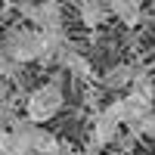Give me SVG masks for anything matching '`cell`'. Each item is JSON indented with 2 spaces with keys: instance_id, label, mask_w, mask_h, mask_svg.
I'll list each match as a JSON object with an SVG mask.
<instances>
[{
  "instance_id": "6",
  "label": "cell",
  "mask_w": 155,
  "mask_h": 155,
  "mask_svg": "<svg viewBox=\"0 0 155 155\" xmlns=\"http://www.w3.org/2000/svg\"><path fill=\"white\" fill-rule=\"evenodd\" d=\"M118 134H121V124H115L109 115H96V121H93V130H90V146L93 149H109L115 140H118Z\"/></svg>"
},
{
  "instance_id": "9",
  "label": "cell",
  "mask_w": 155,
  "mask_h": 155,
  "mask_svg": "<svg viewBox=\"0 0 155 155\" xmlns=\"http://www.w3.org/2000/svg\"><path fill=\"white\" fill-rule=\"evenodd\" d=\"M78 16L87 28H99L106 25L109 19V9H106V0H78Z\"/></svg>"
},
{
  "instance_id": "4",
  "label": "cell",
  "mask_w": 155,
  "mask_h": 155,
  "mask_svg": "<svg viewBox=\"0 0 155 155\" xmlns=\"http://www.w3.org/2000/svg\"><path fill=\"white\" fill-rule=\"evenodd\" d=\"M19 16L25 22H31V28H37L41 34H59L62 28V3L59 0H41V3H31V0H22L16 3Z\"/></svg>"
},
{
  "instance_id": "12",
  "label": "cell",
  "mask_w": 155,
  "mask_h": 155,
  "mask_svg": "<svg viewBox=\"0 0 155 155\" xmlns=\"http://www.w3.org/2000/svg\"><path fill=\"white\" fill-rule=\"evenodd\" d=\"M130 130H137L140 137H149V140H155V112H149L146 118H140Z\"/></svg>"
},
{
  "instance_id": "16",
  "label": "cell",
  "mask_w": 155,
  "mask_h": 155,
  "mask_svg": "<svg viewBox=\"0 0 155 155\" xmlns=\"http://www.w3.org/2000/svg\"><path fill=\"white\" fill-rule=\"evenodd\" d=\"M109 155H121V152H118V149H115V152H109Z\"/></svg>"
},
{
  "instance_id": "8",
  "label": "cell",
  "mask_w": 155,
  "mask_h": 155,
  "mask_svg": "<svg viewBox=\"0 0 155 155\" xmlns=\"http://www.w3.org/2000/svg\"><path fill=\"white\" fill-rule=\"evenodd\" d=\"M140 65H134V62H118V65H112L106 74H102V87L106 90H121V87H130L134 78H137Z\"/></svg>"
},
{
  "instance_id": "11",
  "label": "cell",
  "mask_w": 155,
  "mask_h": 155,
  "mask_svg": "<svg viewBox=\"0 0 155 155\" xmlns=\"http://www.w3.org/2000/svg\"><path fill=\"white\" fill-rule=\"evenodd\" d=\"M22 65H16V62H9L6 56V47H3V37H0V81H9V78H16Z\"/></svg>"
},
{
  "instance_id": "17",
  "label": "cell",
  "mask_w": 155,
  "mask_h": 155,
  "mask_svg": "<svg viewBox=\"0 0 155 155\" xmlns=\"http://www.w3.org/2000/svg\"><path fill=\"white\" fill-rule=\"evenodd\" d=\"M9 3H22V0H9Z\"/></svg>"
},
{
  "instance_id": "15",
  "label": "cell",
  "mask_w": 155,
  "mask_h": 155,
  "mask_svg": "<svg viewBox=\"0 0 155 155\" xmlns=\"http://www.w3.org/2000/svg\"><path fill=\"white\" fill-rule=\"evenodd\" d=\"M12 99V90H9V81H0V106H9Z\"/></svg>"
},
{
  "instance_id": "10",
  "label": "cell",
  "mask_w": 155,
  "mask_h": 155,
  "mask_svg": "<svg viewBox=\"0 0 155 155\" xmlns=\"http://www.w3.org/2000/svg\"><path fill=\"white\" fill-rule=\"evenodd\" d=\"M130 93L146 96V99L155 102V81H152V74H149L146 65H140V71H137V78H134V84H130Z\"/></svg>"
},
{
  "instance_id": "7",
  "label": "cell",
  "mask_w": 155,
  "mask_h": 155,
  "mask_svg": "<svg viewBox=\"0 0 155 155\" xmlns=\"http://www.w3.org/2000/svg\"><path fill=\"white\" fill-rule=\"evenodd\" d=\"M106 9L127 28H137L143 19V0H106Z\"/></svg>"
},
{
  "instance_id": "13",
  "label": "cell",
  "mask_w": 155,
  "mask_h": 155,
  "mask_svg": "<svg viewBox=\"0 0 155 155\" xmlns=\"http://www.w3.org/2000/svg\"><path fill=\"white\" fill-rule=\"evenodd\" d=\"M137 140H140V134L137 130H127V134H118V140H115V143H118V152L121 155H127L134 146H137Z\"/></svg>"
},
{
  "instance_id": "2",
  "label": "cell",
  "mask_w": 155,
  "mask_h": 155,
  "mask_svg": "<svg viewBox=\"0 0 155 155\" xmlns=\"http://www.w3.org/2000/svg\"><path fill=\"white\" fill-rule=\"evenodd\" d=\"M9 134L16 140V155H59L62 146L44 124H34L28 118H16Z\"/></svg>"
},
{
  "instance_id": "5",
  "label": "cell",
  "mask_w": 155,
  "mask_h": 155,
  "mask_svg": "<svg viewBox=\"0 0 155 155\" xmlns=\"http://www.w3.org/2000/svg\"><path fill=\"white\" fill-rule=\"evenodd\" d=\"M56 65L59 68H65L68 74H74L78 81H90V78H93V68H90V62H87V56L81 53V50H78L71 41L65 44L59 50V56H56Z\"/></svg>"
},
{
  "instance_id": "18",
  "label": "cell",
  "mask_w": 155,
  "mask_h": 155,
  "mask_svg": "<svg viewBox=\"0 0 155 155\" xmlns=\"http://www.w3.org/2000/svg\"><path fill=\"white\" fill-rule=\"evenodd\" d=\"M59 3H62V0H59Z\"/></svg>"
},
{
  "instance_id": "14",
  "label": "cell",
  "mask_w": 155,
  "mask_h": 155,
  "mask_svg": "<svg viewBox=\"0 0 155 155\" xmlns=\"http://www.w3.org/2000/svg\"><path fill=\"white\" fill-rule=\"evenodd\" d=\"M16 118H19V115L12 112V106H0V130H12Z\"/></svg>"
},
{
  "instance_id": "3",
  "label": "cell",
  "mask_w": 155,
  "mask_h": 155,
  "mask_svg": "<svg viewBox=\"0 0 155 155\" xmlns=\"http://www.w3.org/2000/svg\"><path fill=\"white\" fill-rule=\"evenodd\" d=\"M3 47H6L9 62H16V65H28V62L41 59L44 34L37 31V28H31V25H12V28L3 34Z\"/></svg>"
},
{
  "instance_id": "1",
  "label": "cell",
  "mask_w": 155,
  "mask_h": 155,
  "mask_svg": "<svg viewBox=\"0 0 155 155\" xmlns=\"http://www.w3.org/2000/svg\"><path fill=\"white\" fill-rule=\"evenodd\" d=\"M65 106V90H62L59 74L50 78V81L37 84L28 96H25V118L34 124H47L50 118H56Z\"/></svg>"
}]
</instances>
